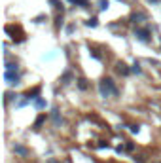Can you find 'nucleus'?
Masks as SVG:
<instances>
[{
    "instance_id": "nucleus-4",
    "label": "nucleus",
    "mask_w": 161,
    "mask_h": 163,
    "mask_svg": "<svg viewBox=\"0 0 161 163\" xmlns=\"http://www.w3.org/2000/svg\"><path fill=\"white\" fill-rule=\"evenodd\" d=\"M118 70H120V74H129V68H125V65H120Z\"/></svg>"
},
{
    "instance_id": "nucleus-5",
    "label": "nucleus",
    "mask_w": 161,
    "mask_h": 163,
    "mask_svg": "<svg viewBox=\"0 0 161 163\" xmlns=\"http://www.w3.org/2000/svg\"><path fill=\"white\" fill-rule=\"evenodd\" d=\"M51 116H53V120H55V123H59V122H61V120H59V114H57V110H55V108L51 110Z\"/></svg>"
},
{
    "instance_id": "nucleus-3",
    "label": "nucleus",
    "mask_w": 161,
    "mask_h": 163,
    "mask_svg": "<svg viewBox=\"0 0 161 163\" xmlns=\"http://www.w3.org/2000/svg\"><path fill=\"white\" fill-rule=\"evenodd\" d=\"M136 36H139V40H142V42H148V40H150L146 31H136Z\"/></svg>"
},
{
    "instance_id": "nucleus-8",
    "label": "nucleus",
    "mask_w": 161,
    "mask_h": 163,
    "mask_svg": "<svg viewBox=\"0 0 161 163\" xmlns=\"http://www.w3.org/2000/svg\"><path fill=\"white\" fill-rule=\"evenodd\" d=\"M15 152H19V154H27V150L21 148V146H15Z\"/></svg>"
},
{
    "instance_id": "nucleus-11",
    "label": "nucleus",
    "mask_w": 161,
    "mask_h": 163,
    "mask_svg": "<svg viewBox=\"0 0 161 163\" xmlns=\"http://www.w3.org/2000/svg\"><path fill=\"white\" fill-rule=\"evenodd\" d=\"M80 87H82V89H85V87H87V84H85L83 80H80Z\"/></svg>"
},
{
    "instance_id": "nucleus-7",
    "label": "nucleus",
    "mask_w": 161,
    "mask_h": 163,
    "mask_svg": "<svg viewBox=\"0 0 161 163\" xmlns=\"http://www.w3.org/2000/svg\"><path fill=\"white\" fill-rule=\"evenodd\" d=\"M87 25H89V27H95V25H97V19H89Z\"/></svg>"
},
{
    "instance_id": "nucleus-2",
    "label": "nucleus",
    "mask_w": 161,
    "mask_h": 163,
    "mask_svg": "<svg viewBox=\"0 0 161 163\" xmlns=\"http://www.w3.org/2000/svg\"><path fill=\"white\" fill-rule=\"evenodd\" d=\"M4 78H6V82H8L10 85H17V84H19V74H17L15 70H6Z\"/></svg>"
},
{
    "instance_id": "nucleus-1",
    "label": "nucleus",
    "mask_w": 161,
    "mask_h": 163,
    "mask_svg": "<svg viewBox=\"0 0 161 163\" xmlns=\"http://www.w3.org/2000/svg\"><path fill=\"white\" fill-rule=\"evenodd\" d=\"M99 87H101L102 97H108L110 93H112V95H118V89H116V85H114V82H112V80H102Z\"/></svg>"
},
{
    "instance_id": "nucleus-12",
    "label": "nucleus",
    "mask_w": 161,
    "mask_h": 163,
    "mask_svg": "<svg viewBox=\"0 0 161 163\" xmlns=\"http://www.w3.org/2000/svg\"><path fill=\"white\" fill-rule=\"evenodd\" d=\"M48 163H57V161H55V159H50V161H48Z\"/></svg>"
},
{
    "instance_id": "nucleus-10",
    "label": "nucleus",
    "mask_w": 161,
    "mask_h": 163,
    "mask_svg": "<svg viewBox=\"0 0 161 163\" xmlns=\"http://www.w3.org/2000/svg\"><path fill=\"white\" fill-rule=\"evenodd\" d=\"M104 8H108V2H104V0H101V10H104Z\"/></svg>"
},
{
    "instance_id": "nucleus-9",
    "label": "nucleus",
    "mask_w": 161,
    "mask_h": 163,
    "mask_svg": "<svg viewBox=\"0 0 161 163\" xmlns=\"http://www.w3.org/2000/svg\"><path fill=\"white\" fill-rule=\"evenodd\" d=\"M44 118H45V116H40V118H38V120H36V127H38V125H40V123H42V122H44Z\"/></svg>"
},
{
    "instance_id": "nucleus-13",
    "label": "nucleus",
    "mask_w": 161,
    "mask_h": 163,
    "mask_svg": "<svg viewBox=\"0 0 161 163\" xmlns=\"http://www.w3.org/2000/svg\"><path fill=\"white\" fill-rule=\"evenodd\" d=\"M150 2H157V0H150Z\"/></svg>"
},
{
    "instance_id": "nucleus-6",
    "label": "nucleus",
    "mask_w": 161,
    "mask_h": 163,
    "mask_svg": "<svg viewBox=\"0 0 161 163\" xmlns=\"http://www.w3.org/2000/svg\"><path fill=\"white\" fill-rule=\"evenodd\" d=\"M6 70H17V65H13V63H8V65H6Z\"/></svg>"
}]
</instances>
